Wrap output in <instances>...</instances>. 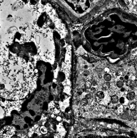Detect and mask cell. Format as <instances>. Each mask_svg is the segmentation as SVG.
I'll use <instances>...</instances> for the list:
<instances>
[{"label": "cell", "instance_id": "obj_21", "mask_svg": "<svg viewBox=\"0 0 137 138\" xmlns=\"http://www.w3.org/2000/svg\"><path fill=\"white\" fill-rule=\"evenodd\" d=\"M56 119H57V120L58 121H61V120H62V118L61 117H60V116H58V117H57V118H56Z\"/></svg>", "mask_w": 137, "mask_h": 138}, {"label": "cell", "instance_id": "obj_12", "mask_svg": "<svg viewBox=\"0 0 137 138\" xmlns=\"http://www.w3.org/2000/svg\"><path fill=\"white\" fill-rule=\"evenodd\" d=\"M4 110L2 109L1 106H0V118H2L3 117H4Z\"/></svg>", "mask_w": 137, "mask_h": 138}, {"label": "cell", "instance_id": "obj_1", "mask_svg": "<svg viewBox=\"0 0 137 138\" xmlns=\"http://www.w3.org/2000/svg\"><path fill=\"white\" fill-rule=\"evenodd\" d=\"M19 60L0 61V97L9 100L25 97L33 88V68Z\"/></svg>", "mask_w": 137, "mask_h": 138}, {"label": "cell", "instance_id": "obj_5", "mask_svg": "<svg viewBox=\"0 0 137 138\" xmlns=\"http://www.w3.org/2000/svg\"><path fill=\"white\" fill-rule=\"evenodd\" d=\"M110 87V84L109 82H106L103 85L102 87V90L104 91H106L109 89Z\"/></svg>", "mask_w": 137, "mask_h": 138}, {"label": "cell", "instance_id": "obj_11", "mask_svg": "<svg viewBox=\"0 0 137 138\" xmlns=\"http://www.w3.org/2000/svg\"><path fill=\"white\" fill-rule=\"evenodd\" d=\"M116 85H117V86L118 88H122L123 87V85H124V83H123V81H117L116 83Z\"/></svg>", "mask_w": 137, "mask_h": 138}, {"label": "cell", "instance_id": "obj_8", "mask_svg": "<svg viewBox=\"0 0 137 138\" xmlns=\"http://www.w3.org/2000/svg\"><path fill=\"white\" fill-rule=\"evenodd\" d=\"M88 100L86 99H82L80 101V104L83 106H85L88 104Z\"/></svg>", "mask_w": 137, "mask_h": 138}, {"label": "cell", "instance_id": "obj_26", "mask_svg": "<svg viewBox=\"0 0 137 138\" xmlns=\"http://www.w3.org/2000/svg\"><path fill=\"white\" fill-rule=\"evenodd\" d=\"M0 138H3L2 134H1L0 133Z\"/></svg>", "mask_w": 137, "mask_h": 138}, {"label": "cell", "instance_id": "obj_7", "mask_svg": "<svg viewBox=\"0 0 137 138\" xmlns=\"http://www.w3.org/2000/svg\"><path fill=\"white\" fill-rule=\"evenodd\" d=\"M104 78L106 81L109 82L112 79V76L109 74H105L104 76Z\"/></svg>", "mask_w": 137, "mask_h": 138}, {"label": "cell", "instance_id": "obj_4", "mask_svg": "<svg viewBox=\"0 0 137 138\" xmlns=\"http://www.w3.org/2000/svg\"><path fill=\"white\" fill-rule=\"evenodd\" d=\"M136 94L134 92H129L127 95V99L129 100H132L135 98Z\"/></svg>", "mask_w": 137, "mask_h": 138}, {"label": "cell", "instance_id": "obj_2", "mask_svg": "<svg viewBox=\"0 0 137 138\" xmlns=\"http://www.w3.org/2000/svg\"><path fill=\"white\" fill-rule=\"evenodd\" d=\"M124 111V108H123V106L121 104H119L116 107L115 112L116 114L117 115H121L123 113Z\"/></svg>", "mask_w": 137, "mask_h": 138}, {"label": "cell", "instance_id": "obj_25", "mask_svg": "<svg viewBox=\"0 0 137 138\" xmlns=\"http://www.w3.org/2000/svg\"><path fill=\"white\" fill-rule=\"evenodd\" d=\"M119 79H120V81H123L124 80V77H122V76H121V77H120Z\"/></svg>", "mask_w": 137, "mask_h": 138}, {"label": "cell", "instance_id": "obj_3", "mask_svg": "<svg viewBox=\"0 0 137 138\" xmlns=\"http://www.w3.org/2000/svg\"><path fill=\"white\" fill-rule=\"evenodd\" d=\"M105 97V95L103 92H99L96 93L95 96L96 99V100L99 102L101 99H103Z\"/></svg>", "mask_w": 137, "mask_h": 138}, {"label": "cell", "instance_id": "obj_13", "mask_svg": "<svg viewBox=\"0 0 137 138\" xmlns=\"http://www.w3.org/2000/svg\"><path fill=\"white\" fill-rule=\"evenodd\" d=\"M126 83L127 86H130L133 85V81L132 80L128 79Z\"/></svg>", "mask_w": 137, "mask_h": 138}, {"label": "cell", "instance_id": "obj_18", "mask_svg": "<svg viewBox=\"0 0 137 138\" xmlns=\"http://www.w3.org/2000/svg\"><path fill=\"white\" fill-rule=\"evenodd\" d=\"M91 84L93 86H96L98 84L97 81L95 80H93L92 81V83H91Z\"/></svg>", "mask_w": 137, "mask_h": 138}, {"label": "cell", "instance_id": "obj_10", "mask_svg": "<svg viewBox=\"0 0 137 138\" xmlns=\"http://www.w3.org/2000/svg\"><path fill=\"white\" fill-rule=\"evenodd\" d=\"M85 86L87 89H90L92 86V84L90 81H87L85 83Z\"/></svg>", "mask_w": 137, "mask_h": 138}, {"label": "cell", "instance_id": "obj_22", "mask_svg": "<svg viewBox=\"0 0 137 138\" xmlns=\"http://www.w3.org/2000/svg\"><path fill=\"white\" fill-rule=\"evenodd\" d=\"M129 78L128 76V75H126L124 77V80H126V81L128 80Z\"/></svg>", "mask_w": 137, "mask_h": 138}, {"label": "cell", "instance_id": "obj_19", "mask_svg": "<svg viewBox=\"0 0 137 138\" xmlns=\"http://www.w3.org/2000/svg\"><path fill=\"white\" fill-rule=\"evenodd\" d=\"M60 112V111L59 110V109H58V108H55L54 109V112L55 114H58L59 112Z\"/></svg>", "mask_w": 137, "mask_h": 138}, {"label": "cell", "instance_id": "obj_24", "mask_svg": "<svg viewBox=\"0 0 137 138\" xmlns=\"http://www.w3.org/2000/svg\"><path fill=\"white\" fill-rule=\"evenodd\" d=\"M121 91L122 92H125V88H123V87H122V88H121Z\"/></svg>", "mask_w": 137, "mask_h": 138}, {"label": "cell", "instance_id": "obj_9", "mask_svg": "<svg viewBox=\"0 0 137 138\" xmlns=\"http://www.w3.org/2000/svg\"><path fill=\"white\" fill-rule=\"evenodd\" d=\"M136 105L135 103H132L131 104H130L129 106V108L131 111H134L135 110L136 108Z\"/></svg>", "mask_w": 137, "mask_h": 138}, {"label": "cell", "instance_id": "obj_15", "mask_svg": "<svg viewBox=\"0 0 137 138\" xmlns=\"http://www.w3.org/2000/svg\"><path fill=\"white\" fill-rule=\"evenodd\" d=\"M83 75L85 77H87L89 75V72L88 70H85L83 73Z\"/></svg>", "mask_w": 137, "mask_h": 138}, {"label": "cell", "instance_id": "obj_6", "mask_svg": "<svg viewBox=\"0 0 137 138\" xmlns=\"http://www.w3.org/2000/svg\"><path fill=\"white\" fill-rule=\"evenodd\" d=\"M111 101L114 104H116L119 101V98L117 95H114L111 98Z\"/></svg>", "mask_w": 137, "mask_h": 138}, {"label": "cell", "instance_id": "obj_23", "mask_svg": "<svg viewBox=\"0 0 137 138\" xmlns=\"http://www.w3.org/2000/svg\"><path fill=\"white\" fill-rule=\"evenodd\" d=\"M90 90H91V91L93 92V91L95 90V88L94 87H91V88H90Z\"/></svg>", "mask_w": 137, "mask_h": 138}, {"label": "cell", "instance_id": "obj_14", "mask_svg": "<svg viewBox=\"0 0 137 138\" xmlns=\"http://www.w3.org/2000/svg\"><path fill=\"white\" fill-rule=\"evenodd\" d=\"M40 131H41V132H42L43 134H45L47 133V129L45 127H42L41 128V129H40Z\"/></svg>", "mask_w": 137, "mask_h": 138}, {"label": "cell", "instance_id": "obj_17", "mask_svg": "<svg viewBox=\"0 0 137 138\" xmlns=\"http://www.w3.org/2000/svg\"><path fill=\"white\" fill-rule=\"evenodd\" d=\"M125 99L123 97L120 98V99H119V102L121 103V104H124L125 103Z\"/></svg>", "mask_w": 137, "mask_h": 138}, {"label": "cell", "instance_id": "obj_16", "mask_svg": "<svg viewBox=\"0 0 137 138\" xmlns=\"http://www.w3.org/2000/svg\"><path fill=\"white\" fill-rule=\"evenodd\" d=\"M92 98V95H91V94H88L86 95V96H85V99H90Z\"/></svg>", "mask_w": 137, "mask_h": 138}, {"label": "cell", "instance_id": "obj_20", "mask_svg": "<svg viewBox=\"0 0 137 138\" xmlns=\"http://www.w3.org/2000/svg\"><path fill=\"white\" fill-rule=\"evenodd\" d=\"M116 74L117 76H120L121 75V72H120V71H118L117 72V73H116Z\"/></svg>", "mask_w": 137, "mask_h": 138}]
</instances>
